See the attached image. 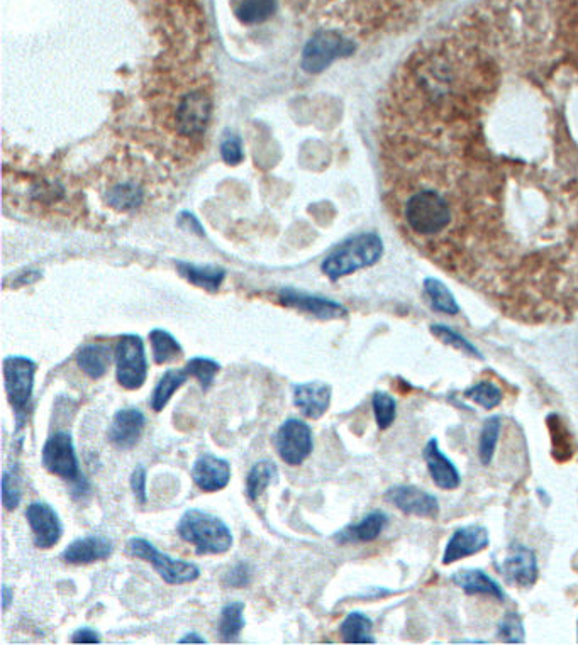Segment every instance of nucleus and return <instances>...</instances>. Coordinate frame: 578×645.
<instances>
[{
	"label": "nucleus",
	"instance_id": "nucleus-1",
	"mask_svg": "<svg viewBox=\"0 0 578 645\" xmlns=\"http://www.w3.org/2000/svg\"><path fill=\"white\" fill-rule=\"evenodd\" d=\"M378 143L412 248L509 314H577L578 0H485L426 36Z\"/></svg>",
	"mask_w": 578,
	"mask_h": 645
},
{
	"label": "nucleus",
	"instance_id": "nucleus-2",
	"mask_svg": "<svg viewBox=\"0 0 578 645\" xmlns=\"http://www.w3.org/2000/svg\"><path fill=\"white\" fill-rule=\"evenodd\" d=\"M95 200L114 217H133L155 204L162 175L150 161L123 151L104 163L94 182Z\"/></svg>",
	"mask_w": 578,
	"mask_h": 645
},
{
	"label": "nucleus",
	"instance_id": "nucleus-3",
	"mask_svg": "<svg viewBox=\"0 0 578 645\" xmlns=\"http://www.w3.org/2000/svg\"><path fill=\"white\" fill-rule=\"evenodd\" d=\"M177 532L182 541L192 544L199 556L224 554L233 547V532L223 519L199 508H192L178 520Z\"/></svg>",
	"mask_w": 578,
	"mask_h": 645
},
{
	"label": "nucleus",
	"instance_id": "nucleus-4",
	"mask_svg": "<svg viewBox=\"0 0 578 645\" xmlns=\"http://www.w3.org/2000/svg\"><path fill=\"white\" fill-rule=\"evenodd\" d=\"M384 253L382 241L375 234H360L341 244L324 260V275L331 282H338L343 276L373 266Z\"/></svg>",
	"mask_w": 578,
	"mask_h": 645
},
{
	"label": "nucleus",
	"instance_id": "nucleus-5",
	"mask_svg": "<svg viewBox=\"0 0 578 645\" xmlns=\"http://www.w3.org/2000/svg\"><path fill=\"white\" fill-rule=\"evenodd\" d=\"M41 461L51 475L72 483L73 491H78L80 495H84V491H89V483L80 473L77 451H75V444H73L70 432L60 430V432L51 434L43 446Z\"/></svg>",
	"mask_w": 578,
	"mask_h": 645
},
{
	"label": "nucleus",
	"instance_id": "nucleus-6",
	"mask_svg": "<svg viewBox=\"0 0 578 645\" xmlns=\"http://www.w3.org/2000/svg\"><path fill=\"white\" fill-rule=\"evenodd\" d=\"M128 552L131 556L150 563L168 585H187L201 578V569L197 564L184 559H173L141 537L129 539Z\"/></svg>",
	"mask_w": 578,
	"mask_h": 645
},
{
	"label": "nucleus",
	"instance_id": "nucleus-7",
	"mask_svg": "<svg viewBox=\"0 0 578 645\" xmlns=\"http://www.w3.org/2000/svg\"><path fill=\"white\" fill-rule=\"evenodd\" d=\"M38 364L26 356H7L4 359V385L7 398L17 417V429L23 427L34 392V375Z\"/></svg>",
	"mask_w": 578,
	"mask_h": 645
},
{
	"label": "nucleus",
	"instance_id": "nucleus-8",
	"mask_svg": "<svg viewBox=\"0 0 578 645\" xmlns=\"http://www.w3.org/2000/svg\"><path fill=\"white\" fill-rule=\"evenodd\" d=\"M116 378L124 390H139L148 378V359L145 342L139 336L126 334L119 337L116 349Z\"/></svg>",
	"mask_w": 578,
	"mask_h": 645
},
{
	"label": "nucleus",
	"instance_id": "nucleus-9",
	"mask_svg": "<svg viewBox=\"0 0 578 645\" xmlns=\"http://www.w3.org/2000/svg\"><path fill=\"white\" fill-rule=\"evenodd\" d=\"M278 456L289 466H301L312 453V430L304 420L289 419L278 427L273 436Z\"/></svg>",
	"mask_w": 578,
	"mask_h": 645
},
{
	"label": "nucleus",
	"instance_id": "nucleus-10",
	"mask_svg": "<svg viewBox=\"0 0 578 645\" xmlns=\"http://www.w3.org/2000/svg\"><path fill=\"white\" fill-rule=\"evenodd\" d=\"M26 519L33 532L34 546L38 549L55 547L63 535V524L50 503L38 500L29 505Z\"/></svg>",
	"mask_w": 578,
	"mask_h": 645
},
{
	"label": "nucleus",
	"instance_id": "nucleus-11",
	"mask_svg": "<svg viewBox=\"0 0 578 645\" xmlns=\"http://www.w3.org/2000/svg\"><path fill=\"white\" fill-rule=\"evenodd\" d=\"M385 500L406 515L421 519H436L440 515L438 498L417 486H392L385 493Z\"/></svg>",
	"mask_w": 578,
	"mask_h": 645
},
{
	"label": "nucleus",
	"instance_id": "nucleus-12",
	"mask_svg": "<svg viewBox=\"0 0 578 645\" xmlns=\"http://www.w3.org/2000/svg\"><path fill=\"white\" fill-rule=\"evenodd\" d=\"M348 41L341 39L338 34L323 33L317 34L307 45L302 58V68L309 73L323 72L338 56L350 53Z\"/></svg>",
	"mask_w": 578,
	"mask_h": 645
},
{
	"label": "nucleus",
	"instance_id": "nucleus-13",
	"mask_svg": "<svg viewBox=\"0 0 578 645\" xmlns=\"http://www.w3.org/2000/svg\"><path fill=\"white\" fill-rule=\"evenodd\" d=\"M502 576L507 583L519 588H531L538 579V559L533 549L512 544L504 563L499 566Z\"/></svg>",
	"mask_w": 578,
	"mask_h": 645
},
{
	"label": "nucleus",
	"instance_id": "nucleus-14",
	"mask_svg": "<svg viewBox=\"0 0 578 645\" xmlns=\"http://www.w3.org/2000/svg\"><path fill=\"white\" fill-rule=\"evenodd\" d=\"M146 427V417L139 408L117 410L109 427V442L117 449H131L138 444Z\"/></svg>",
	"mask_w": 578,
	"mask_h": 645
},
{
	"label": "nucleus",
	"instance_id": "nucleus-15",
	"mask_svg": "<svg viewBox=\"0 0 578 645\" xmlns=\"http://www.w3.org/2000/svg\"><path fill=\"white\" fill-rule=\"evenodd\" d=\"M489 544V532L484 527H460L451 534L450 541L446 544L443 564L450 566L465 557L475 556L478 552L485 551Z\"/></svg>",
	"mask_w": 578,
	"mask_h": 645
},
{
	"label": "nucleus",
	"instance_id": "nucleus-16",
	"mask_svg": "<svg viewBox=\"0 0 578 645\" xmlns=\"http://www.w3.org/2000/svg\"><path fill=\"white\" fill-rule=\"evenodd\" d=\"M190 476L202 491L214 493L221 491L231 481V464L228 459L217 458L214 454H204L195 461Z\"/></svg>",
	"mask_w": 578,
	"mask_h": 645
},
{
	"label": "nucleus",
	"instance_id": "nucleus-17",
	"mask_svg": "<svg viewBox=\"0 0 578 645\" xmlns=\"http://www.w3.org/2000/svg\"><path fill=\"white\" fill-rule=\"evenodd\" d=\"M333 397V388L324 381L314 380L294 385L295 407L307 419H321L328 412Z\"/></svg>",
	"mask_w": 578,
	"mask_h": 645
},
{
	"label": "nucleus",
	"instance_id": "nucleus-18",
	"mask_svg": "<svg viewBox=\"0 0 578 645\" xmlns=\"http://www.w3.org/2000/svg\"><path fill=\"white\" fill-rule=\"evenodd\" d=\"M114 546L104 535H89L84 539H75L70 542L65 551L62 552V559L72 566H87V564L106 561L111 557Z\"/></svg>",
	"mask_w": 578,
	"mask_h": 645
},
{
	"label": "nucleus",
	"instance_id": "nucleus-19",
	"mask_svg": "<svg viewBox=\"0 0 578 645\" xmlns=\"http://www.w3.org/2000/svg\"><path fill=\"white\" fill-rule=\"evenodd\" d=\"M424 463L428 466L429 475L433 478L434 485L441 490H456L462 485V476L455 464L440 449L438 439H431L423 451Z\"/></svg>",
	"mask_w": 578,
	"mask_h": 645
},
{
	"label": "nucleus",
	"instance_id": "nucleus-20",
	"mask_svg": "<svg viewBox=\"0 0 578 645\" xmlns=\"http://www.w3.org/2000/svg\"><path fill=\"white\" fill-rule=\"evenodd\" d=\"M280 302L285 307L290 309L301 310L306 314L316 315L319 319H338L346 314V309L343 305L329 300V298L314 297V295H307V293L295 292V290H282L280 295Z\"/></svg>",
	"mask_w": 578,
	"mask_h": 645
},
{
	"label": "nucleus",
	"instance_id": "nucleus-21",
	"mask_svg": "<svg viewBox=\"0 0 578 645\" xmlns=\"http://www.w3.org/2000/svg\"><path fill=\"white\" fill-rule=\"evenodd\" d=\"M389 525V517L380 510L370 512L358 524L348 525L345 529L334 534L338 544H365L377 541L385 527Z\"/></svg>",
	"mask_w": 578,
	"mask_h": 645
},
{
	"label": "nucleus",
	"instance_id": "nucleus-22",
	"mask_svg": "<svg viewBox=\"0 0 578 645\" xmlns=\"http://www.w3.org/2000/svg\"><path fill=\"white\" fill-rule=\"evenodd\" d=\"M451 581L458 588H462L468 596L484 595L492 596L497 600H506V593L502 590L501 585L490 578L489 574L484 573L482 569H462L451 576Z\"/></svg>",
	"mask_w": 578,
	"mask_h": 645
},
{
	"label": "nucleus",
	"instance_id": "nucleus-23",
	"mask_svg": "<svg viewBox=\"0 0 578 645\" xmlns=\"http://www.w3.org/2000/svg\"><path fill=\"white\" fill-rule=\"evenodd\" d=\"M77 366L92 380H101L111 366V348L106 344H87L77 353Z\"/></svg>",
	"mask_w": 578,
	"mask_h": 645
},
{
	"label": "nucleus",
	"instance_id": "nucleus-24",
	"mask_svg": "<svg viewBox=\"0 0 578 645\" xmlns=\"http://www.w3.org/2000/svg\"><path fill=\"white\" fill-rule=\"evenodd\" d=\"M189 376V371L185 370V368L168 370L153 388L150 400L151 408L155 412H162L163 408L167 407V403L172 400L173 393L177 392L180 386L187 383Z\"/></svg>",
	"mask_w": 578,
	"mask_h": 645
},
{
	"label": "nucleus",
	"instance_id": "nucleus-25",
	"mask_svg": "<svg viewBox=\"0 0 578 645\" xmlns=\"http://www.w3.org/2000/svg\"><path fill=\"white\" fill-rule=\"evenodd\" d=\"M278 478V466L273 461L263 459L253 464L250 473L246 476V497L250 502H256L262 497L268 486L275 483Z\"/></svg>",
	"mask_w": 578,
	"mask_h": 645
},
{
	"label": "nucleus",
	"instance_id": "nucleus-26",
	"mask_svg": "<svg viewBox=\"0 0 578 645\" xmlns=\"http://www.w3.org/2000/svg\"><path fill=\"white\" fill-rule=\"evenodd\" d=\"M546 425L550 430L551 437V456L558 461V463H567L568 459L572 458L575 454V444H573V437L568 432L567 427L560 419V415L551 414L546 417Z\"/></svg>",
	"mask_w": 578,
	"mask_h": 645
},
{
	"label": "nucleus",
	"instance_id": "nucleus-27",
	"mask_svg": "<svg viewBox=\"0 0 578 645\" xmlns=\"http://www.w3.org/2000/svg\"><path fill=\"white\" fill-rule=\"evenodd\" d=\"M340 634L346 644H375L373 622L362 612H351L340 625Z\"/></svg>",
	"mask_w": 578,
	"mask_h": 645
},
{
	"label": "nucleus",
	"instance_id": "nucleus-28",
	"mask_svg": "<svg viewBox=\"0 0 578 645\" xmlns=\"http://www.w3.org/2000/svg\"><path fill=\"white\" fill-rule=\"evenodd\" d=\"M245 603L233 601L221 610V617L217 623V632L224 642H233L238 639L245 629Z\"/></svg>",
	"mask_w": 578,
	"mask_h": 645
},
{
	"label": "nucleus",
	"instance_id": "nucleus-29",
	"mask_svg": "<svg viewBox=\"0 0 578 645\" xmlns=\"http://www.w3.org/2000/svg\"><path fill=\"white\" fill-rule=\"evenodd\" d=\"M178 271L194 283L195 287L206 288L209 292H216L223 285L226 271L214 266H195L189 263H178Z\"/></svg>",
	"mask_w": 578,
	"mask_h": 645
},
{
	"label": "nucleus",
	"instance_id": "nucleus-30",
	"mask_svg": "<svg viewBox=\"0 0 578 645\" xmlns=\"http://www.w3.org/2000/svg\"><path fill=\"white\" fill-rule=\"evenodd\" d=\"M150 342L156 364L175 363L184 356V348L180 346V342L163 329H153L150 332Z\"/></svg>",
	"mask_w": 578,
	"mask_h": 645
},
{
	"label": "nucleus",
	"instance_id": "nucleus-31",
	"mask_svg": "<svg viewBox=\"0 0 578 645\" xmlns=\"http://www.w3.org/2000/svg\"><path fill=\"white\" fill-rule=\"evenodd\" d=\"M234 16L243 24L267 21L275 11V0H231Z\"/></svg>",
	"mask_w": 578,
	"mask_h": 645
},
{
	"label": "nucleus",
	"instance_id": "nucleus-32",
	"mask_svg": "<svg viewBox=\"0 0 578 645\" xmlns=\"http://www.w3.org/2000/svg\"><path fill=\"white\" fill-rule=\"evenodd\" d=\"M499 436H501V419L489 417L482 425L480 437H478V459L484 466H489L492 463Z\"/></svg>",
	"mask_w": 578,
	"mask_h": 645
},
{
	"label": "nucleus",
	"instance_id": "nucleus-33",
	"mask_svg": "<svg viewBox=\"0 0 578 645\" xmlns=\"http://www.w3.org/2000/svg\"><path fill=\"white\" fill-rule=\"evenodd\" d=\"M424 290H426V295H428L429 302H431V307L434 310L448 315L458 314V310H460L458 309V304H456L455 297L451 295L446 285L434 280V278H428L424 282Z\"/></svg>",
	"mask_w": 578,
	"mask_h": 645
},
{
	"label": "nucleus",
	"instance_id": "nucleus-34",
	"mask_svg": "<svg viewBox=\"0 0 578 645\" xmlns=\"http://www.w3.org/2000/svg\"><path fill=\"white\" fill-rule=\"evenodd\" d=\"M465 398L477 403L478 407H484L485 410L499 407L504 398L501 388L492 383V381H480L477 385L470 386L465 392Z\"/></svg>",
	"mask_w": 578,
	"mask_h": 645
},
{
	"label": "nucleus",
	"instance_id": "nucleus-35",
	"mask_svg": "<svg viewBox=\"0 0 578 645\" xmlns=\"http://www.w3.org/2000/svg\"><path fill=\"white\" fill-rule=\"evenodd\" d=\"M185 370L189 371L190 378L199 381L202 390L207 392L212 383L216 380L217 373L221 371V364L211 358H192L185 364Z\"/></svg>",
	"mask_w": 578,
	"mask_h": 645
},
{
	"label": "nucleus",
	"instance_id": "nucleus-36",
	"mask_svg": "<svg viewBox=\"0 0 578 645\" xmlns=\"http://www.w3.org/2000/svg\"><path fill=\"white\" fill-rule=\"evenodd\" d=\"M373 415L378 429L387 430L394 424L397 417V402L394 397L385 392H375L372 397Z\"/></svg>",
	"mask_w": 578,
	"mask_h": 645
},
{
	"label": "nucleus",
	"instance_id": "nucleus-37",
	"mask_svg": "<svg viewBox=\"0 0 578 645\" xmlns=\"http://www.w3.org/2000/svg\"><path fill=\"white\" fill-rule=\"evenodd\" d=\"M431 332H433V336L438 337L441 342H445V344H448L451 348L458 349V351H462V353L465 354H470L473 358L484 359V356L478 353V349L473 346L472 342H468V339L460 336L458 332L453 331L450 327L441 326V324H434V326L431 327Z\"/></svg>",
	"mask_w": 578,
	"mask_h": 645
},
{
	"label": "nucleus",
	"instance_id": "nucleus-38",
	"mask_svg": "<svg viewBox=\"0 0 578 645\" xmlns=\"http://www.w3.org/2000/svg\"><path fill=\"white\" fill-rule=\"evenodd\" d=\"M497 634L507 644H521V642H524L526 632H524L521 615L516 612L507 613L506 617L502 618V622L499 623Z\"/></svg>",
	"mask_w": 578,
	"mask_h": 645
},
{
	"label": "nucleus",
	"instance_id": "nucleus-39",
	"mask_svg": "<svg viewBox=\"0 0 578 645\" xmlns=\"http://www.w3.org/2000/svg\"><path fill=\"white\" fill-rule=\"evenodd\" d=\"M2 503L7 510H16L21 503V485L16 475L6 471L2 475Z\"/></svg>",
	"mask_w": 578,
	"mask_h": 645
},
{
	"label": "nucleus",
	"instance_id": "nucleus-40",
	"mask_svg": "<svg viewBox=\"0 0 578 645\" xmlns=\"http://www.w3.org/2000/svg\"><path fill=\"white\" fill-rule=\"evenodd\" d=\"M251 578H253V571H251L250 564L241 561V563L234 564L233 568L226 573L224 585L231 586V588H245L250 585Z\"/></svg>",
	"mask_w": 578,
	"mask_h": 645
},
{
	"label": "nucleus",
	"instance_id": "nucleus-41",
	"mask_svg": "<svg viewBox=\"0 0 578 645\" xmlns=\"http://www.w3.org/2000/svg\"><path fill=\"white\" fill-rule=\"evenodd\" d=\"M221 155L229 165H238L239 161L243 160L241 141L236 136H228L221 144Z\"/></svg>",
	"mask_w": 578,
	"mask_h": 645
},
{
	"label": "nucleus",
	"instance_id": "nucleus-42",
	"mask_svg": "<svg viewBox=\"0 0 578 645\" xmlns=\"http://www.w3.org/2000/svg\"><path fill=\"white\" fill-rule=\"evenodd\" d=\"M131 490H133L134 498L136 502L145 505L148 502V495H146V469L145 466H136L131 475Z\"/></svg>",
	"mask_w": 578,
	"mask_h": 645
},
{
	"label": "nucleus",
	"instance_id": "nucleus-43",
	"mask_svg": "<svg viewBox=\"0 0 578 645\" xmlns=\"http://www.w3.org/2000/svg\"><path fill=\"white\" fill-rule=\"evenodd\" d=\"M73 644H101V634L90 627H82L72 634Z\"/></svg>",
	"mask_w": 578,
	"mask_h": 645
},
{
	"label": "nucleus",
	"instance_id": "nucleus-44",
	"mask_svg": "<svg viewBox=\"0 0 578 645\" xmlns=\"http://www.w3.org/2000/svg\"><path fill=\"white\" fill-rule=\"evenodd\" d=\"M0 598H2V610H9L11 607L12 600H14V590L11 586L4 585L2 590H0Z\"/></svg>",
	"mask_w": 578,
	"mask_h": 645
},
{
	"label": "nucleus",
	"instance_id": "nucleus-45",
	"mask_svg": "<svg viewBox=\"0 0 578 645\" xmlns=\"http://www.w3.org/2000/svg\"><path fill=\"white\" fill-rule=\"evenodd\" d=\"M178 644H207V640L199 634H187L182 639L178 640Z\"/></svg>",
	"mask_w": 578,
	"mask_h": 645
},
{
	"label": "nucleus",
	"instance_id": "nucleus-46",
	"mask_svg": "<svg viewBox=\"0 0 578 645\" xmlns=\"http://www.w3.org/2000/svg\"><path fill=\"white\" fill-rule=\"evenodd\" d=\"M577 637H578V622H577Z\"/></svg>",
	"mask_w": 578,
	"mask_h": 645
}]
</instances>
